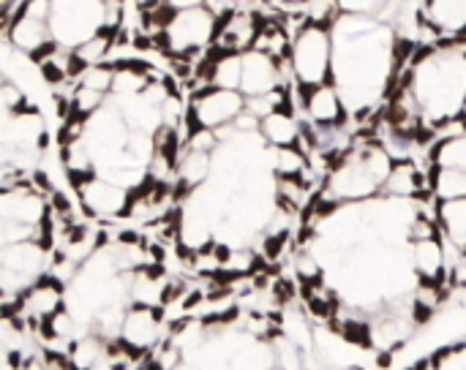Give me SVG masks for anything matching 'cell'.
Segmentation results:
<instances>
[{
  "mask_svg": "<svg viewBox=\"0 0 466 370\" xmlns=\"http://www.w3.org/2000/svg\"><path fill=\"white\" fill-rule=\"evenodd\" d=\"M46 27L57 46L74 49L101 30V0H49Z\"/></svg>",
  "mask_w": 466,
  "mask_h": 370,
  "instance_id": "6da1fadb",
  "label": "cell"
},
{
  "mask_svg": "<svg viewBox=\"0 0 466 370\" xmlns=\"http://www.w3.org/2000/svg\"><path fill=\"white\" fill-rule=\"evenodd\" d=\"M289 65L298 85H319L330 79V30L303 25L289 44Z\"/></svg>",
  "mask_w": 466,
  "mask_h": 370,
  "instance_id": "7a4b0ae2",
  "label": "cell"
},
{
  "mask_svg": "<svg viewBox=\"0 0 466 370\" xmlns=\"http://www.w3.org/2000/svg\"><path fill=\"white\" fill-rule=\"evenodd\" d=\"M243 109L240 90H221V87H202L191 95V123L197 128H218L232 123V117Z\"/></svg>",
  "mask_w": 466,
  "mask_h": 370,
  "instance_id": "3957f363",
  "label": "cell"
},
{
  "mask_svg": "<svg viewBox=\"0 0 466 370\" xmlns=\"http://www.w3.org/2000/svg\"><path fill=\"white\" fill-rule=\"evenodd\" d=\"M164 30H167L172 52H180L188 46H208L216 33V16L205 5L177 8Z\"/></svg>",
  "mask_w": 466,
  "mask_h": 370,
  "instance_id": "277c9868",
  "label": "cell"
},
{
  "mask_svg": "<svg viewBox=\"0 0 466 370\" xmlns=\"http://www.w3.org/2000/svg\"><path fill=\"white\" fill-rule=\"evenodd\" d=\"M298 90H300V104L311 123H317V125H341L344 123L347 109L341 104L336 85H330V82L298 85Z\"/></svg>",
  "mask_w": 466,
  "mask_h": 370,
  "instance_id": "5b68a950",
  "label": "cell"
},
{
  "mask_svg": "<svg viewBox=\"0 0 466 370\" xmlns=\"http://www.w3.org/2000/svg\"><path fill=\"white\" fill-rule=\"evenodd\" d=\"M79 199H82V207L87 215H104V218H112V215H123L126 213V202H128V191L104 180V177H90L85 180L79 188H76Z\"/></svg>",
  "mask_w": 466,
  "mask_h": 370,
  "instance_id": "8992f818",
  "label": "cell"
},
{
  "mask_svg": "<svg viewBox=\"0 0 466 370\" xmlns=\"http://www.w3.org/2000/svg\"><path fill=\"white\" fill-rule=\"evenodd\" d=\"M273 87H279L276 60L268 52H259V49L240 52V85H238V90L243 93V98L268 93Z\"/></svg>",
  "mask_w": 466,
  "mask_h": 370,
  "instance_id": "52a82bcc",
  "label": "cell"
},
{
  "mask_svg": "<svg viewBox=\"0 0 466 370\" xmlns=\"http://www.w3.org/2000/svg\"><path fill=\"white\" fill-rule=\"evenodd\" d=\"M440 240H442L440 235L426 237V240H412V265H415V273L420 278H429V281H437V284L448 286V267H445Z\"/></svg>",
  "mask_w": 466,
  "mask_h": 370,
  "instance_id": "ba28073f",
  "label": "cell"
},
{
  "mask_svg": "<svg viewBox=\"0 0 466 370\" xmlns=\"http://www.w3.org/2000/svg\"><path fill=\"white\" fill-rule=\"evenodd\" d=\"M5 38L11 41L14 49H19V52L27 55L30 49H35L38 44H44V41L49 38L46 19H33V16H27V14H19L16 19L8 22Z\"/></svg>",
  "mask_w": 466,
  "mask_h": 370,
  "instance_id": "9c48e42d",
  "label": "cell"
},
{
  "mask_svg": "<svg viewBox=\"0 0 466 370\" xmlns=\"http://www.w3.org/2000/svg\"><path fill=\"white\" fill-rule=\"evenodd\" d=\"M437 226L445 229V240L466 251V196L440 199L437 205Z\"/></svg>",
  "mask_w": 466,
  "mask_h": 370,
  "instance_id": "30bf717a",
  "label": "cell"
},
{
  "mask_svg": "<svg viewBox=\"0 0 466 370\" xmlns=\"http://www.w3.org/2000/svg\"><path fill=\"white\" fill-rule=\"evenodd\" d=\"M257 131H259L262 142H268L270 147H284V145H292L295 142V136H298V120L287 109H273L265 117H259V128Z\"/></svg>",
  "mask_w": 466,
  "mask_h": 370,
  "instance_id": "8fae6325",
  "label": "cell"
},
{
  "mask_svg": "<svg viewBox=\"0 0 466 370\" xmlns=\"http://www.w3.org/2000/svg\"><path fill=\"white\" fill-rule=\"evenodd\" d=\"M423 14L442 33H464L466 0H426Z\"/></svg>",
  "mask_w": 466,
  "mask_h": 370,
  "instance_id": "7c38bea8",
  "label": "cell"
},
{
  "mask_svg": "<svg viewBox=\"0 0 466 370\" xmlns=\"http://www.w3.org/2000/svg\"><path fill=\"white\" fill-rule=\"evenodd\" d=\"M175 175L186 188H197L210 177V153L205 150H191L186 147V155L180 161H175Z\"/></svg>",
  "mask_w": 466,
  "mask_h": 370,
  "instance_id": "4fadbf2b",
  "label": "cell"
},
{
  "mask_svg": "<svg viewBox=\"0 0 466 370\" xmlns=\"http://www.w3.org/2000/svg\"><path fill=\"white\" fill-rule=\"evenodd\" d=\"M429 185L437 199H459L466 196V169H429Z\"/></svg>",
  "mask_w": 466,
  "mask_h": 370,
  "instance_id": "5bb4252c",
  "label": "cell"
},
{
  "mask_svg": "<svg viewBox=\"0 0 466 370\" xmlns=\"http://www.w3.org/2000/svg\"><path fill=\"white\" fill-rule=\"evenodd\" d=\"M426 153H429V158H431V164H434V166H445V169H466L464 136L437 139Z\"/></svg>",
  "mask_w": 466,
  "mask_h": 370,
  "instance_id": "9a60e30c",
  "label": "cell"
},
{
  "mask_svg": "<svg viewBox=\"0 0 466 370\" xmlns=\"http://www.w3.org/2000/svg\"><path fill=\"white\" fill-rule=\"evenodd\" d=\"M268 166H270L273 177H279V175H300L309 166V161L295 145H284V147H273L268 153Z\"/></svg>",
  "mask_w": 466,
  "mask_h": 370,
  "instance_id": "2e32d148",
  "label": "cell"
},
{
  "mask_svg": "<svg viewBox=\"0 0 466 370\" xmlns=\"http://www.w3.org/2000/svg\"><path fill=\"white\" fill-rule=\"evenodd\" d=\"M210 85L221 90H238L240 85V52H224L218 60H213Z\"/></svg>",
  "mask_w": 466,
  "mask_h": 370,
  "instance_id": "e0dca14e",
  "label": "cell"
},
{
  "mask_svg": "<svg viewBox=\"0 0 466 370\" xmlns=\"http://www.w3.org/2000/svg\"><path fill=\"white\" fill-rule=\"evenodd\" d=\"M112 35L115 33H106V30H98L93 33L90 38H85L82 44H76L71 52L85 63V65H93V63H101L109 52V44H112Z\"/></svg>",
  "mask_w": 466,
  "mask_h": 370,
  "instance_id": "ac0fdd59",
  "label": "cell"
},
{
  "mask_svg": "<svg viewBox=\"0 0 466 370\" xmlns=\"http://www.w3.org/2000/svg\"><path fill=\"white\" fill-rule=\"evenodd\" d=\"M431 370H466V344H445L431 352Z\"/></svg>",
  "mask_w": 466,
  "mask_h": 370,
  "instance_id": "d6986e66",
  "label": "cell"
},
{
  "mask_svg": "<svg viewBox=\"0 0 466 370\" xmlns=\"http://www.w3.org/2000/svg\"><path fill=\"white\" fill-rule=\"evenodd\" d=\"M106 101V93H101V90H93V87H87V85H76V90L71 93V112H76V115H82V117H87L93 109H98L101 104Z\"/></svg>",
  "mask_w": 466,
  "mask_h": 370,
  "instance_id": "ffe728a7",
  "label": "cell"
},
{
  "mask_svg": "<svg viewBox=\"0 0 466 370\" xmlns=\"http://www.w3.org/2000/svg\"><path fill=\"white\" fill-rule=\"evenodd\" d=\"M79 82L87 85V87H93V90L109 93V85H112V65L104 63V60H101V63H93V65H87V68L82 71Z\"/></svg>",
  "mask_w": 466,
  "mask_h": 370,
  "instance_id": "44dd1931",
  "label": "cell"
},
{
  "mask_svg": "<svg viewBox=\"0 0 466 370\" xmlns=\"http://www.w3.org/2000/svg\"><path fill=\"white\" fill-rule=\"evenodd\" d=\"M292 270H295V278L300 284H311V281L322 278V267H319V262H317V256L311 251H298V256L292 262Z\"/></svg>",
  "mask_w": 466,
  "mask_h": 370,
  "instance_id": "7402d4cb",
  "label": "cell"
},
{
  "mask_svg": "<svg viewBox=\"0 0 466 370\" xmlns=\"http://www.w3.org/2000/svg\"><path fill=\"white\" fill-rule=\"evenodd\" d=\"M341 11H350V14H369L374 16L377 8L385 3V0H336Z\"/></svg>",
  "mask_w": 466,
  "mask_h": 370,
  "instance_id": "603a6c76",
  "label": "cell"
},
{
  "mask_svg": "<svg viewBox=\"0 0 466 370\" xmlns=\"http://www.w3.org/2000/svg\"><path fill=\"white\" fill-rule=\"evenodd\" d=\"M172 8H191V5H202V0H167Z\"/></svg>",
  "mask_w": 466,
  "mask_h": 370,
  "instance_id": "cb8c5ba5",
  "label": "cell"
},
{
  "mask_svg": "<svg viewBox=\"0 0 466 370\" xmlns=\"http://www.w3.org/2000/svg\"><path fill=\"white\" fill-rule=\"evenodd\" d=\"M139 3H142V0H139Z\"/></svg>",
  "mask_w": 466,
  "mask_h": 370,
  "instance_id": "d4e9b609",
  "label": "cell"
}]
</instances>
